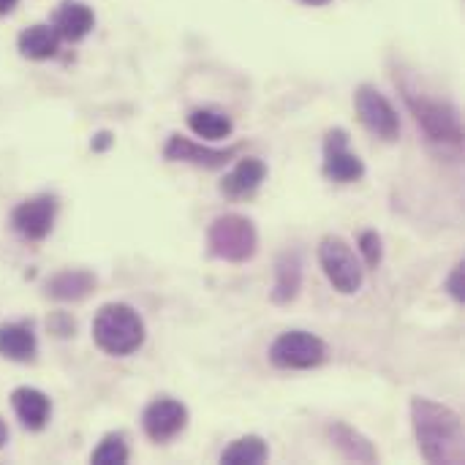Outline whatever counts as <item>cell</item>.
<instances>
[{
    "instance_id": "cell-1",
    "label": "cell",
    "mask_w": 465,
    "mask_h": 465,
    "mask_svg": "<svg viewBox=\"0 0 465 465\" xmlns=\"http://www.w3.org/2000/svg\"><path fill=\"white\" fill-rule=\"evenodd\" d=\"M411 422L420 452L428 463L460 465L465 460V430L458 411L430 398L411 401Z\"/></svg>"
},
{
    "instance_id": "cell-2",
    "label": "cell",
    "mask_w": 465,
    "mask_h": 465,
    "mask_svg": "<svg viewBox=\"0 0 465 465\" xmlns=\"http://www.w3.org/2000/svg\"><path fill=\"white\" fill-rule=\"evenodd\" d=\"M147 338L142 316L125 302L104 305L93 319V341L109 357H128L142 349Z\"/></svg>"
},
{
    "instance_id": "cell-3",
    "label": "cell",
    "mask_w": 465,
    "mask_h": 465,
    "mask_svg": "<svg viewBox=\"0 0 465 465\" xmlns=\"http://www.w3.org/2000/svg\"><path fill=\"white\" fill-rule=\"evenodd\" d=\"M207 251L221 262L245 264L259 251V232L245 215H218L207 229Z\"/></svg>"
},
{
    "instance_id": "cell-4",
    "label": "cell",
    "mask_w": 465,
    "mask_h": 465,
    "mask_svg": "<svg viewBox=\"0 0 465 465\" xmlns=\"http://www.w3.org/2000/svg\"><path fill=\"white\" fill-rule=\"evenodd\" d=\"M406 104L414 112V120L420 123V128L425 131V136L441 147H452L460 150L463 147V123L455 106L441 104L436 98H425L417 93H406Z\"/></svg>"
},
{
    "instance_id": "cell-5",
    "label": "cell",
    "mask_w": 465,
    "mask_h": 465,
    "mask_svg": "<svg viewBox=\"0 0 465 465\" xmlns=\"http://www.w3.org/2000/svg\"><path fill=\"white\" fill-rule=\"evenodd\" d=\"M327 360V343L305 330H289L270 346V362L281 371H311Z\"/></svg>"
},
{
    "instance_id": "cell-6",
    "label": "cell",
    "mask_w": 465,
    "mask_h": 465,
    "mask_svg": "<svg viewBox=\"0 0 465 465\" xmlns=\"http://www.w3.org/2000/svg\"><path fill=\"white\" fill-rule=\"evenodd\" d=\"M319 264L327 275V281L332 283V289H338L341 294H357L362 289L365 281V270L357 262L351 245L343 237H324L319 245Z\"/></svg>"
},
{
    "instance_id": "cell-7",
    "label": "cell",
    "mask_w": 465,
    "mask_h": 465,
    "mask_svg": "<svg viewBox=\"0 0 465 465\" xmlns=\"http://www.w3.org/2000/svg\"><path fill=\"white\" fill-rule=\"evenodd\" d=\"M354 106H357V117L360 123L376 134L384 142H395L401 136V117L398 109L392 106V101L373 84H362L354 93Z\"/></svg>"
},
{
    "instance_id": "cell-8",
    "label": "cell",
    "mask_w": 465,
    "mask_h": 465,
    "mask_svg": "<svg viewBox=\"0 0 465 465\" xmlns=\"http://www.w3.org/2000/svg\"><path fill=\"white\" fill-rule=\"evenodd\" d=\"M324 177L332 183H357L365 177V163L357 153L349 150V134L343 128H332L324 136Z\"/></svg>"
},
{
    "instance_id": "cell-9",
    "label": "cell",
    "mask_w": 465,
    "mask_h": 465,
    "mask_svg": "<svg viewBox=\"0 0 465 465\" xmlns=\"http://www.w3.org/2000/svg\"><path fill=\"white\" fill-rule=\"evenodd\" d=\"M188 425V409L174 398L153 401L142 414V428L153 441H172Z\"/></svg>"
},
{
    "instance_id": "cell-10",
    "label": "cell",
    "mask_w": 465,
    "mask_h": 465,
    "mask_svg": "<svg viewBox=\"0 0 465 465\" xmlns=\"http://www.w3.org/2000/svg\"><path fill=\"white\" fill-rule=\"evenodd\" d=\"M57 218V199L54 196H35L14 207L11 213V226L25 237V240H44Z\"/></svg>"
},
{
    "instance_id": "cell-11",
    "label": "cell",
    "mask_w": 465,
    "mask_h": 465,
    "mask_svg": "<svg viewBox=\"0 0 465 465\" xmlns=\"http://www.w3.org/2000/svg\"><path fill=\"white\" fill-rule=\"evenodd\" d=\"M234 155H237V147L213 150V147H204V144H199V142H193L188 136H180V134H172L169 142L163 144V158L166 161L193 163V166H204V169H221Z\"/></svg>"
},
{
    "instance_id": "cell-12",
    "label": "cell",
    "mask_w": 465,
    "mask_h": 465,
    "mask_svg": "<svg viewBox=\"0 0 465 465\" xmlns=\"http://www.w3.org/2000/svg\"><path fill=\"white\" fill-rule=\"evenodd\" d=\"M93 25H95V14L82 0H63L52 19V27L65 41H82L93 30Z\"/></svg>"
},
{
    "instance_id": "cell-13",
    "label": "cell",
    "mask_w": 465,
    "mask_h": 465,
    "mask_svg": "<svg viewBox=\"0 0 465 465\" xmlns=\"http://www.w3.org/2000/svg\"><path fill=\"white\" fill-rule=\"evenodd\" d=\"M11 406H14V414L19 417V422H22L27 430H41V428L49 422V414H52L49 398H46L41 390H33V387H19V390H14Z\"/></svg>"
},
{
    "instance_id": "cell-14",
    "label": "cell",
    "mask_w": 465,
    "mask_h": 465,
    "mask_svg": "<svg viewBox=\"0 0 465 465\" xmlns=\"http://www.w3.org/2000/svg\"><path fill=\"white\" fill-rule=\"evenodd\" d=\"M302 286V259L297 251H286L275 262V289H272V302L275 305H289L297 300Z\"/></svg>"
},
{
    "instance_id": "cell-15",
    "label": "cell",
    "mask_w": 465,
    "mask_h": 465,
    "mask_svg": "<svg viewBox=\"0 0 465 465\" xmlns=\"http://www.w3.org/2000/svg\"><path fill=\"white\" fill-rule=\"evenodd\" d=\"M267 180V163L262 158H240L237 166L223 177L221 191L232 199L253 193Z\"/></svg>"
},
{
    "instance_id": "cell-16",
    "label": "cell",
    "mask_w": 465,
    "mask_h": 465,
    "mask_svg": "<svg viewBox=\"0 0 465 465\" xmlns=\"http://www.w3.org/2000/svg\"><path fill=\"white\" fill-rule=\"evenodd\" d=\"M330 439L343 452V458H349L354 463H376L379 460L376 447L357 428H351L346 422H332L330 425Z\"/></svg>"
},
{
    "instance_id": "cell-17",
    "label": "cell",
    "mask_w": 465,
    "mask_h": 465,
    "mask_svg": "<svg viewBox=\"0 0 465 465\" xmlns=\"http://www.w3.org/2000/svg\"><path fill=\"white\" fill-rule=\"evenodd\" d=\"M16 46L27 60H49L60 49V35L52 25H30L19 33Z\"/></svg>"
},
{
    "instance_id": "cell-18",
    "label": "cell",
    "mask_w": 465,
    "mask_h": 465,
    "mask_svg": "<svg viewBox=\"0 0 465 465\" xmlns=\"http://www.w3.org/2000/svg\"><path fill=\"white\" fill-rule=\"evenodd\" d=\"M95 289V275L90 270H63L46 283V294L63 302H74L87 297Z\"/></svg>"
},
{
    "instance_id": "cell-19",
    "label": "cell",
    "mask_w": 465,
    "mask_h": 465,
    "mask_svg": "<svg viewBox=\"0 0 465 465\" xmlns=\"http://www.w3.org/2000/svg\"><path fill=\"white\" fill-rule=\"evenodd\" d=\"M38 354V341L30 327L3 324L0 327V357L14 362H33Z\"/></svg>"
},
{
    "instance_id": "cell-20",
    "label": "cell",
    "mask_w": 465,
    "mask_h": 465,
    "mask_svg": "<svg viewBox=\"0 0 465 465\" xmlns=\"http://www.w3.org/2000/svg\"><path fill=\"white\" fill-rule=\"evenodd\" d=\"M188 128H191L196 136L207 139V142H221V139L232 136L234 123H232V117H229L226 112L202 106V109H193V112L188 114Z\"/></svg>"
},
{
    "instance_id": "cell-21",
    "label": "cell",
    "mask_w": 465,
    "mask_h": 465,
    "mask_svg": "<svg viewBox=\"0 0 465 465\" xmlns=\"http://www.w3.org/2000/svg\"><path fill=\"white\" fill-rule=\"evenodd\" d=\"M267 458H270L267 441L259 436H242L221 452V463L226 465H259Z\"/></svg>"
},
{
    "instance_id": "cell-22",
    "label": "cell",
    "mask_w": 465,
    "mask_h": 465,
    "mask_svg": "<svg viewBox=\"0 0 465 465\" xmlns=\"http://www.w3.org/2000/svg\"><path fill=\"white\" fill-rule=\"evenodd\" d=\"M128 444L123 441V436L120 433H109V436H104V441L93 450V455H90V463L95 465H120V463H128Z\"/></svg>"
},
{
    "instance_id": "cell-23",
    "label": "cell",
    "mask_w": 465,
    "mask_h": 465,
    "mask_svg": "<svg viewBox=\"0 0 465 465\" xmlns=\"http://www.w3.org/2000/svg\"><path fill=\"white\" fill-rule=\"evenodd\" d=\"M360 251H362V259H365V264H368V267H379V264H381V259H384L381 237H379L373 229H368V232H362V234H360Z\"/></svg>"
},
{
    "instance_id": "cell-24",
    "label": "cell",
    "mask_w": 465,
    "mask_h": 465,
    "mask_svg": "<svg viewBox=\"0 0 465 465\" xmlns=\"http://www.w3.org/2000/svg\"><path fill=\"white\" fill-rule=\"evenodd\" d=\"M465 264H455V270L450 272V278H447V292L455 297V302H463L465 300Z\"/></svg>"
},
{
    "instance_id": "cell-25",
    "label": "cell",
    "mask_w": 465,
    "mask_h": 465,
    "mask_svg": "<svg viewBox=\"0 0 465 465\" xmlns=\"http://www.w3.org/2000/svg\"><path fill=\"white\" fill-rule=\"evenodd\" d=\"M112 142V136L109 134H98V139L93 142V150H106V144Z\"/></svg>"
},
{
    "instance_id": "cell-26",
    "label": "cell",
    "mask_w": 465,
    "mask_h": 465,
    "mask_svg": "<svg viewBox=\"0 0 465 465\" xmlns=\"http://www.w3.org/2000/svg\"><path fill=\"white\" fill-rule=\"evenodd\" d=\"M16 3H19V0H0V16H3V14H8Z\"/></svg>"
},
{
    "instance_id": "cell-27",
    "label": "cell",
    "mask_w": 465,
    "mask_h": 465,
    "mask_svg": "<svg viewBox=\"0 0 465 465\" xmlns=\"http://www.w3.org/2000/svg\"><path fill=\"white\" fill-rule=\"evenodd\" d=\"M5 439H8V428H5V422L0 420V450H3V444H5Z\"/></svg>"
},
{
    "instance_id": "cell-28",
    "label": "cell",
    "mask_w": 465,
    "mask_h": 465,
    "mask_svg": "<svg viewBox=\"0 0 465 465\" xmlns=\"http://www.w3.org/2000/svg\"><path fill=\"white\" fill-rule=\"evenodd\" d=\"M305 5H324V3H330V0H302Z\"/></svg>"
}]
</instances>
